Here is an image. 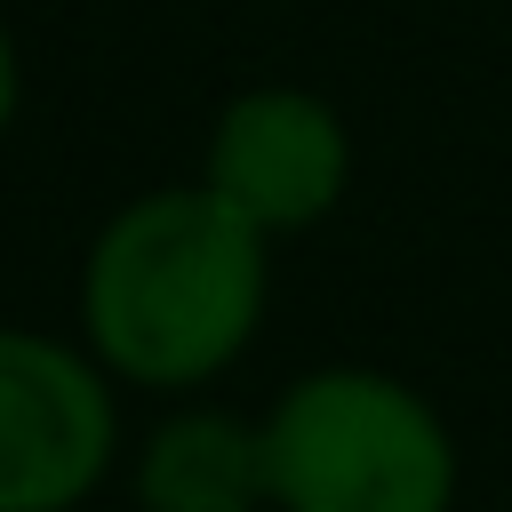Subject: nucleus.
I'll return each instance as SVG.
<instances>
[{"instance_id":"obj_2","label":"nucleus","mask_w":512,"mask_h":512,"mask_svg":"<svg viewBox=\"0 0 512 512\" xmlns=\"http://www.w3.org/2000/svg\"><path fill=\"white\" fill-rule=\"evenodd\" d=\"M272 512H448L456 440L392 368H312L264 416Z\"/></svg>"},{"instance_id":"obj_4","label":"nucleus","mask_w":512,"mask_h":512,"mask_svg":"<svg viewBox=\"0 0 512 512\" xmlns=\"http://www.w3.org/2000/svg\"><path fill=\"white\" fill-rule=\"evenodd\" d=\"M112 464L96 368L48 336L0 328V512H72Z\"/></svg>"},{"instance_id":"obj_1","label":"nucleus","mask_w":512,"mask_h":512,"mask_svg":"<svg viewBox=\"0 0 512 512\" xmlns=\"http://www.w3.org/2000/svg\"><path fill=\"white\" fill-rule=\"evenodd\" d=\"M80 312L104 368L128 384H208L248 352L264 320V232H248L200 184L144 192L96 232Z\"/></svg>"},{"instance_id":"obj_3","label":"nucleus","mask_w":512,"mask_h":512,"mask_svg":"<svg viewBox=\"0 0 512 512\" xmlns=\"http://www.w3.org/2000/svg\"><path fill=\"white\" fill-rule=\"evenodd\" d=\"M352 184V128L312 88H240L208 128L200 192H216L248 232H304Z\"/></svg>"},{"instance_id":"obj_6","label":"nucleus","mask_w":512,"mask_h":512,"mask_svg":"<svg viewBox=\"0 0 512 512\" xmlns=\"http://www.w3.org/2000/svg\"><path fill=\"white\" fill-rule=\"evenodd\" d=\"M8 112H16V48L0 32V136H8Z\"/></svg>"},{"instance_id":"obj_5","label":"nucleus","mask_w":512,"mask_h":512,"mask_svg":"<svg viewBox=\"0 0 512 512\" xmlns=\"http://www.w3.org/2000/svg\"><path fill=\"white\" fill-rule=\"evenodd\" d=\"M136 496H144V512H264L272 504L264 424H240L224 408L168 416L144 440Z\"/></svg>"},{"instance_id":"obj_7","label":"nucleus","mask_w":512,"mask_h":512,"mask_svg":"<svg viewBox=\"0 0 512 512\" xmlns=\"http://www.w3.org/2000/svg\"><path fill=\"white\" fill-rule=\"evenodd\" d=\"M504 512H512V504H504Z\"/></svg>"}]
</instances>
